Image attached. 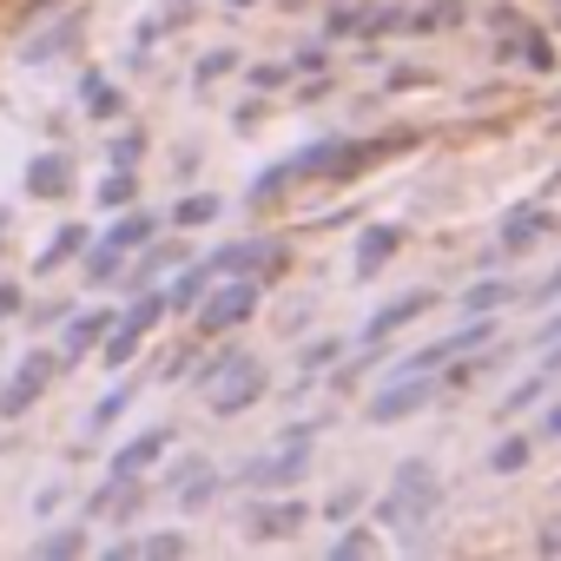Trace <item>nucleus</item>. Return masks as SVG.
<instances>
[{"label": "nucleus", "instance_id": "nucleus-1", "mask_svg": "<svg viewBox=\"0 0 561 561\" xmlns=\"http://www.w3.org/2000/svg\"><path fill=\"white\" fill-rule=\"evenodd\" d=\"M436 502H443V476L430 469V462H397V476H390V495L377 502V528H397L403 535V554H416V548H430V515H436Z\"/></svg>", "mask_w": 561, "mask_h": 561}, {"label": "nucleus", "instance_id": "nucleus-2", "mask_svg": "<svg viewBox=\"0 0 561 561\" xmlns=\"http://www.w3.org/2000/svg\"><path fill=\"white\" fill-rule=\"evenodd\" d=\"M324 423H291L285 436H277L271 449H257V456H244L238 462V489H257V495H277V489H291V482H305L311 476V436H318Z\"/></svg>", "mask_w": 561, "mask_h": 561}, {"label": "nucleus", "instance_id": "nucleus-3", "mask_svg": "<svg viewBox=\"0 0 561 561\" xmlns=\"http://www.w3.org/2000/svg\"><path fill=\"white\" fill-rule=\"evenodd\" d=\"M192 383L205 390L211 416H238V410H251V403L264 397V364L244 357V351H225V357H211L205 370H192Z\"/></svg>", "mask_w": 561, "mask_h": 561}, {"label": "nucleus", "instance_id": "nucleus-4", "mask_svg": "<svg viewBox=\"0 0 561 561\" xmlns=\"http://www.w3.org/2000/svg\"><path fill=\"white\" fill-rule=\"evenodd\" d=\"M257 298H264L257 277H211L205 298L192 305V318H198V331H205V337H225V331H238V324H251V318H257Z\"/></svg>", "mask_w": 561, "mask_h": 561}, {"label": "nucleus", "instance_id": "nucleus-5", "mask_svg": "<svg viewBox=\"0 0 561 561\" xmlns=\"http://www.w3.org/2000/svg\"><path fill=\"white\" fill-rule=\"evenodd\" d=\"M205 271L211 277H251V271H285V244L277 238H238V244H218L211 257H205Z\"/></svg>", "mask_w": 561, "mask_h": 561}, {"label": "nucleus", "instance_id": "nucleus-6", "mask_svg": "<svg viewBox=\"0 0 561 561\" xmlns=\"http://www.w3.org/2000/svg\"><path fill=\"white\" fill-rule=\"evenodd\" d=\"M430 397H436V377H383V390H370L364 416L383 430V423H403V416H416Z\"/></svg>", "mask_w": 561, "mask_h": 561}, {"label": "nucleus", "instance_id": "nucleus-7", "mask_svg": "<svg viewBox=\"0 0 561 561\" xmlns=\"http://www.w3.org/2000/svg\"><path fill=\"white\" fill-rule=\"evenodd\" d=\"M54 370H60V357H54V351H27V357H21V370H14V383L0 390V416H21L27 403H41V390L54 383Z\"/></svg>", "mask_w": 561, "mask_h": 561}, {"label": "nucleus", "instance_id": "nucleus-8", "mask_svg": "<svg viewBox=\"0 0 561 561\" xmlns=\"http://www.w3.org/2000/svg\"><path fill=\"white\" fill-rule=\"evenodd\" d=\"M165 489H172V495H179L185 508H211V502H218V489H225V476H218L211 462L185 456V462H179V469L165 476Z\"/></svg>", "mask_w": 561, "mask_h": 561}, {"label": "nucleus", "instance_id": "nucleus-9", "mask_svg": "<svg viewBox=\"0 0 561 561\" xmlns=\"http://www.w3.org/2000/svg\"><path fill=\"white\" fill-rule=\"evenodd\" d=\"M311 522V508L298 502V495H285V502H257L251 508V541H285V535H298Z\"/></svg>", "mask_w": 561, "mask_h": 561}, {"label": "nucleus", "instance_id": "nucleus-10", "mask_svg": "<svg viewBox=\"0 0 561 561\" xmlns=\"http://www.w3.org/2000/svg\"><path fill=\"white\" fill-rule=\"evenodd\" d=\"M172 443H179V430H172V423H159V430L133 436L126 449H113V476H133V482H139V476H146V469H152V462L172 449Z\"/></svg>", "mask_w": 561, "mask_h": 561}, {"label": "nucleus", "instance_id": "nucleus-11", "mask_svg": "<svg viewBox=\"0 0 561 561\" xmlns=\"http://www.w3.org/2000/svg\"><path fill=\"white\" fill-rule=\"evenodd\" d=\"M430 305H436V291H403V298H390V305H383V311L364 324V344H390V337H397L410 318H423Z\"/></svg>", "mask_w": 561, "mask_h": 561}, {"label": "nucleus", "instance_id": "nucleus-12", "mask_svg": "<svg viewBox=\"0 0 561 561\" xmlns=\"http://www.w3.org/2000/svg\"><path fill=\"white\" fill-rule=\"evenodd\" d=\"M397 251H403V225H370V231L357 238V277L370 285V277H377Z\"/></svg>", "mask_w": 561, "mask_h": 561}, {"label": "nucleus", "instance_id": "nucleus-13", "mask_svg": "<svg viewBox=\"0 0 561 561\" xmlns=\"http://www.w3.org/2000/svg\"><path fill=\"white\" fill-rule=\"evenodd\" d=\"M548 231H554V211H541V205H515V211L502 218V257L522 251V244H535V238H548Z\"/></svg>", "mask_w": 561, "mask_h": 561}, {"label": "nucleus", "instance_id": "nucleus-14", "mask_svg": "<svg viewBox=\"0 0 561 561\" xmlns=\"http://www.w3.org/2000/svg\"><path fill=\"white\" fill-rule=\"evenodd\" d=\"M113 318H119V311H80V318L67 324V344H60V357H67V364L93 357V351H100V337L113 331Z\"/></svg>", "mask_w": 561, "mask_h": 561}, {"label": "nucleus", "instance_id": "nucleus-15", "mask_svg": "<svg viewBox=\"0 0 561 561\" xmlns=\"http://www.w3.org/2000/svg\"><path fill=\"white\" fill-rule=\"evenodd\" d=\"M67 185H73V159L67 152H47V159L27 165V198H60Z\"/></svg>", "mask_w": 561, "mask_h": 561}, {"label": "nucleus", "instance_id": "nucleus-16", "mask_svg": "<svg viewBox=\"0 0 561 561\" xmlns=\"http://www.w3.org/2000/svg\"><path fill=\"white\" fill-rule=\"evenodd\" d=\"M73 41H80V14H67L60 27H47V34H34V41L21 47V60H27V67H47V60H54V54H67Z\"/></svg>", "mask_w": 561, "mask_h": 561}, {"label": "nucleus", "instance_id": "nucleus-17", "mask_svg": "<svg viewBox=\"0 0 561 561\" xmlns=\"http://www.w3.org/2000/svg\"><path fill=\"white\" fill-rule=\"evenodd\" d=\"M502 305H515V285H508V277H482V285L462 291V318H495Z\"/></svg>", "mask_w": 561, "mask_h": 561}, {"label": "nucleus", "instance_id": "nucleus-18", "mask_svg": "<svg viewBox=\"0 0 561 561\" xmlns=\"http://www.w3.org/2000/svg\"><path fill=\"white\" fill-rule=\"evenodd\" d=\"M34 554H41V561H73V554H87V522H60V528H47V535L34 541Z\"/></svg>", "mask_w": 561, "mask_h": 561}, {"label": "nucleus", "instance_id": "nucleus-19", "mask_svg": "<svg viewBox=\"0 0 561 561\" xmlns=\"http://www.w3.org/2000/svg\"><path fill=\"white\" fill-rule=\"evenodd\" d=\"M508 60H515V67H535V73H554V47H548L541 27H522V34L508 41Z\"/></svg>", "mask_w": 561, "mask_h": 561}, {"label": "nucleus", "instance_id": "nucleus-20", "mask_svg": "<svg viewBox=\"0 0 561 561\" xmlns=\"http://www.w3.org/2000/svg\"><path fill=\"white\" fill-rule=\"evenodd\" d=\"M152 238H159V218H146V211H133V218H119V225H113V231H106L100 244L126 257V251H139V244H152Z\"/></svg>", "mask_w": 561, "mask_h": 561}, {"label": "nucleus", "instance_id": "nucleus-21", "mask_svg": "<svg viewBox=\"0 0 561 561\" xmlns=\"http://www.w3.org/2000/svg\"><path fill=\"white\" fill-rule=\"evenodd\" d=\"M87 244H93V238H87V225H60V231H54V238L41 244V257H34V271H60V264H67L73 251H87Z\"/></svg>", "mask_w": 561, "mask_h": 561}, {"label": "nucleus", "instance_id": "nucleus-22", "mask_svg": "<svg viewBox=\"0 0 561 561\" xmlns=\"http://www.w3.org/2000/svg\"><path fill=\"white\" fill-rule=\"evenodd\" d=\"M528 462H535V436H502L489 449V476H522Z\"/></svg>", "mask_w": 561, "mask_h": 561}, {"label": "nucleus", "instance_id": "nucleus-23", "mask_svg": "<svg viewBox=\"0 0 561 561\" xmlns=\"http://www.w3.org/2000/svg\"><path fill=\"white\" fill-rule=\"evenodd\" d=\"M80 106H87L93 119H113V113H119V87H113L106 73H80Z\"/></svg>", "mask_w": 561, "mask_h": 561}, {"label": "nucleus", "instance_id": "nucleus-24", "mask_svg": "<svg viewBox=\"0 0 561 561\" xmlns=\"http://www.w3.org/2000/svg\"><path fill=\"white\" fill-rule=\"evenodd\" d=\"M139 198V179H133V165H113L106 179H100V205L106 211H119V205H133Z\"/></svg>", "mask_w": 561, "mask_h": 561}, {"label": "nucleus", "instance_id": "nucleus-25", "mask_svg": "<svg viewBox=\"0 0 561 561\" xmlns=\"http://www.w3.org/2000/svg\"><path fill=\"white\" fill-rule=\"evenodd\" d=\"M548 383H554V370H548V364H541V370H535V377H522V383H515V390H508V397H502V410H508V416H522V410H528V403H541V397H548Z\"/></svg>", "mask_w": 561, "mask_h": 561}, {"label": "nucleus", "instance_id": "nucleus-26", "mask_svg": "<svg viewBox=\"0 0 561 561\" xmlns=\"http://www.w3.org/2000/svg\"><path fill=\"white\" fill-rule=\"evenodd\" d=\"M205 285H211V271H205V264H192V271L179 277V285L165 291V311H192V305L205 298Z\"/></svg>", "mask_w": 561, "mask_h": 561}, {"label": "nucleus", "instance_id": "nucleus-27", "mask_svg": "<svg viewBox=\"0 0 561 561\" xmlns=\"http://www.w3.org/2000/svg\"><path fill=\"white\" fill-rule=\"evenodd\" d=\"M218 211H225V205H218L211 192H192V198H179V205H172V225H211Z\"/></svg>", "mask_w": 561, "mask_h": 561}, {"label": "nucleus", "instance_id": "nucleus-28", "mask_svg": "<svg viewBox=\"0 0 561 561\" xmlns=\"http://www.w3.org/2000/svg\"><path fill=\"white\" fill-rule=\"evenodd\" d=\"M139 554H152V561H179V554H192V541H185L179 528H159V535H139Z\"/></svg>", "mask_w": 561, "mask_h": 561}, {"label": "nucleus", "instance_id": "nucleus-29", "mask_svg": "<svg viewBox=\"0 0 561 561\" xmlns=\"http://www.w3.org/2000/svg\"><path fill=\"white\" fill-rule=\"evenodd\" d=\"M337 357H344V344H337V337H324V344H305V357H298V370H305V383H311L318 370H331Z\"/></svg>", "mask_w": 561, "mask_h": 561}, {"label": "nucleus", "instance_id": "nucleus-30", "mask_svg": "<svg viewBox=\"0 0 561 561\" xmlns=\"http://www.w3.org/2000/svg\"><path fill=\"white\" fill-rule=\"evenodd\" d=\"M357 554H377V535H370V522H364V528H351V535H337V541H331V561H357Z\"/></svg>", "mask_w": 561, "mask_h": 561}, {"label": "nucleus", "instance_id": "nucleus-31", "mask_svg": "<svg viewBox=\"0 0 561 561\" xmlns=\"http://www.w3.org/2000/svg\"><path fill=\"white\" fill-rule=\"evenodd\" d=\"M126 403H133V383H119V390H106V397L93 403V416H87V430H106V423H113V416H119Z\"/></svg>", "mask_w": 561, "mask_h": 561}, {"label": "nucleus", "instance_id": "nucleus-32", "mask_svg": "<svg viewBox=\"0 0 561 561\" xmlns=\"http://www.w3.org/2000/svg\"><path fill=\"white\" fill-rule=\"evenodd\" d=\"M231 67H238V54H231V47H211V54L198 60V87H211V80H225Z\"/></svg>", "mask_w": 561, "mask_h": 561}, {"label": "nucleus", "instance_id": "nucleus-33", "mask_svg": "<svg viewBox=\"0 0 561 561\" xmlns=\"http://www.w3.org/2000/svg\"><path fill=\"white\" fill-rule=\"evenodd\" d=\"M139 152H146V133L133 126V133H119V139H113V152H106V159H113V165H139Z\"/></svg>", "mask_w": 561, "mask_h": 561}, {"label": "nucleus", "instance_id": "nucleus-34", "mask_svg": "<svg viewBox=\"0 0 561 561\" xmlns=\"http://www.w3.org/2000/svg\"><path fill=\"white\" fill-rule=\"evenodd\" d=\"M554 298H561V264H554V271L541 277V285H535V291H528V305H554Z\"/></svg>", "mask_w": 561, "mask_h": 561}, {"label": "nucleus", "instance_id": "nucleus-35", "mask_svg": "<svg viewBox=\"0 0 561 561\" xmlns=\"http://www.w3.org/2000/svg\"><path fill=\"white\" fill-rule=\"evenodd\" d=\"M324 60H331V54H324V47H305V54H298V60H291V73H324Z\"/></svg>", "mask_w": 561, "mask_h": 561}, {"label": "nucleus", "instance_id": "nucleus-36", "mask_svg": "<svg viewBox=\"0 0 561 561\" xmlns=\"http://www.w3.org/2000/svg\"><path fill=\"white\" fill-rule=\"evenodd\" d=\"M357 502H364V489H337V495H331V522H344Z\"/></svg>", "mask_w": 561, "mask_h": 561}, {"label": "nucleus", "instance_id": "nucleus-37", "mask_svg": "<svg viewBox=\"0 0 561 561\" xmlns=\"http://www.w3.org/2000/svg\"><path fill=\"white\" fill-rule=\"evenodd\" d=\"M291 67H251V87H285Z\"/></svg>", "mask_w": 561, "mask_h": 561}, {"label": "nucleus", "instance_id": "nucleus-38", "mask_svg": "<svg viewBox=\"0 0 561 561\" xmlns=\"http://www.w3.org/2000/svg\"><path fill=\"white\" fill-rule=\"evenodd\" d=\"M535 436H561V403H548V410H541V423H535Z\"/></svg>", "mask_w": 561, "mask_h": 561}, {"label": "nucleus", "instance_id": "nucleus-39", "mask_svg": "<svg viewBox=\"0 0 561 561\" xmlns=\"http://www.w3.org/2000/svg\"><path fill=\"white\" fill-rule=\"evenodd\" d=\"M14 311H21V291H14V285H0V324H8Z\"/></svg>", "mask_w": 561, "mask_h": 561}, {"label": "nucleus", "instance_id": "nucleus-40", "mask_svg": "<svg viewBox=\"0 0 561 561\" xmlns=\"http://www.w3.org/2000/svg\"><path fill=\"white\" fill-rule=\"evenodd\" d=\"M535 548H541V554H561V522H548V535H541Z\"/></svg>", "mask_w": 561, "mask_h": 561}, {"label": "nucleus", "instance_id": "nucleus-41", "mask_svg": "<svg viewBox=\"0 0 561 561\" xmlns=\"http://www.w3.org/2000/svg\"><path fill=\"white\" fill-rule=\"evenodd\" d=\"M554 337H561V311H554V318H548V324H541V331H535V344H541V351H548V344H554Z\"/></svg>", "mask_w": 561, "mask_h": 561}, {"label": "nucleus", "instance_id": "nucleus-42", "mask_svg": "<svg viewBox=\"0 0 561 561\" xmlns=\"http://www.w3.org/2000/svg\"><path fill=\"white\" fill-rule=\"evenodd\" d=\"M47 8H54V0H27V14H47Z\"/></svg>", "mask_w": 561, "mask_h": 561}, {"label": "nucleus", "instance_id": "nucleus-43", "mask_svg": "<svg viewBox=\"0 0 561 561\" xmlns=\"http://www.w3.org/2000/svg\"><path fill=\"white\" fill-rule=\"evenodd\" d=\"M225 8H251V0H225Z\"/></svg>", "mask_w": 561, "mask_h": 561}, {"label": "nucleus", "instance_id": "nucleus-44", "mask_svg": "<svg viewBox=\"0 0 561 561\" xmlns=\"http://www.w3.org/2000/svg\"><path fill=\"white\" fill-rule=\"evenodd\" d=\"M0 238H8V211H0Z\"/></svg>", "mask_w": 561, "mask_h": 561}]
</instances>
